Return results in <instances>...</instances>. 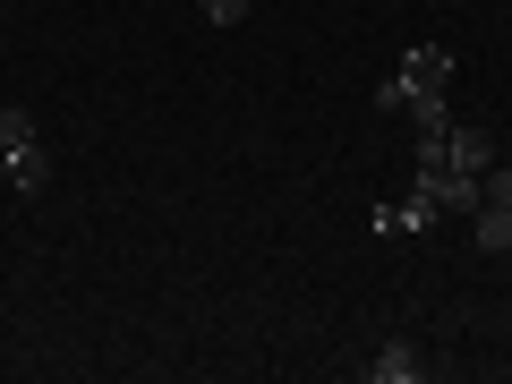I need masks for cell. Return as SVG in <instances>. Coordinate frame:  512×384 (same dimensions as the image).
I'll use <instances>...</instances> for the list:
<instances>
[{
	"instance_id": "cell-1",
	"label": "cell",
	"mask_w": 512,
	"mask_h": 384,
	"mask_svg": "<svg viewBox=\"0 0 512 384\" xmlns=\"http://www.w3.org/2000/svg\"><path fill=\"white\" fill-rule=\"evenodd\" d=\"M0 188H18V197L43 188V137L26 111H0Z\"/></svg>"
},
{
	"instance_id": "cell-5",
	"label": "cell",
	"mask_w": 512,
	"mask_h": 384,
	"mask_svg": "<svg viewBox=\"0 0 512 384\" xmlns=\"http://www.w3.org/2000/svg\"><path fill=\"white\" fill-rule=\"evenodd\" d=\"M478 248H487V256H512V205H478Z\"/></svg>"
},
{
	"instance_id": "cell-6",
	"label": "cell",
	"mask_w": 512,
	"mask_h": 384,
	"mask_svg": "<svg viewBox=\"0 0 512 384\" xmlns=\"http://www.w3.org/2000/svg\"><path fill=\"white\" fill-rule=\"evenodd\" d=\"M376 111H384V120H402V111H410V86H402V77H384V86H376Z\"/></svg>"
},
{
	"instance_id": "cell-2",
	"label": "cell",
	"mask_w": 512,
	"mask_h": 384,
	"mask_svg": "<svg viewBox=\"0 0 512 384\" xmlns=\"http://www.w3.org/2000/svg\"><path fill=\"white\" fill-rule=\"evenodd\" d=\"M393 77L410 86V103H427V94H444V86H453V52H444V43H419V52H410ZM402 120H410V111H402Z\"/></svg>"
},
{
	"instance_id": "cell-4",
	"label": "cell",
	"mask_w": 512,
	"mask_h": 384,
	"mask_svg": "<svg viewBox=\"0 0 512 384\" xmlns=\"http://www.w3.org/2000/svg\"><path fill=\"white\" fill-rule=\"evenodd\" d=\"M367 376H376V384H419V350H402V342H384L376 359H367Z\"/></svg>"
},
{
	"instance_id": "cell-7",
	"label": "cell",
	"mask_w": 512,
	"mask_h": 384,
	"mask_svg": "<svg viewBox=\"0 0 512 384\" xmlns=\"http://www.w3.org/2000/svg\"><path fill=\"white\" fill-rule=\"evenodd\" d=\"M197 9H205V26H239L248 18V0H197Z\"/></svg>"
},
{
	"instance_id": "cell-3",
	"label": "cell",
	"mask_w": 512,
	"mask_h": 384,
	"mask_svg": "<svg viewBox=\"0 0 512 384\" xmlns=\"http://www.w3.org/2000/svg\"><path fill=\"white\" fill-rule=\"evenodd\" d=\"M444 154H453L461 171H478V180L495 171V137H487V128H453V137H444Z\"/></svg>"
}]
</instances>
